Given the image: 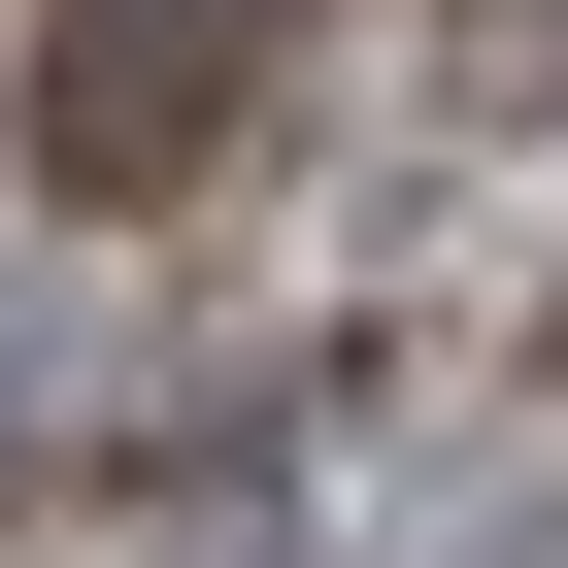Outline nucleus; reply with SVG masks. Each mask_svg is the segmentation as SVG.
Returning a JSON list of instances; mask_svg holds the SVG:
<instances>
[{
    "label": "nucleus",
    "instance_id": "obj_1",
    "mask_svg": "<svg viewBox=\"0 0 568 568\" xmlns=\"http://www.w3.org/2000/svg\"><path fill=\"white\" fill-rule=\"evenodd\" d=\"M267 34H302V0H34V168H68V201H168V168H234Z\"/></svg>",
    "mask_w": 568,
    "mask_h": 568
}]
</instances>
